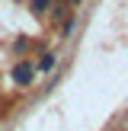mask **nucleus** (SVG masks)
<instances>
[{
    "label": "nucleus",
    "instance_id": "nucleus-1",
    "mask_svg": "<svg viewBox=\"0 0 128 131\" xmlns=\"http://www.w3.org/2000/svg\"><path fill=\"white\" fill-rule=\"evenodd\" d=\"M32 64H26V61H19L16 67H13V83H19V86H26V83H32Z\"/></svg>",
    "mask_w": 128,
    "mask_h": 131
},
{
    "label": "nucleus",
    "instance_id": "nucleus-2",
    "mask_svg": "<svg viewBox=\"0 0 128 131\" xmlns=\"http://www.w3.org/2000/svg\"><path fill=\"white\" fill-rule=\"evenodd\" d=\"M55 61H58V54H55V51L42 54V61H38V70H51V67H55Z\"/></svg>",
    "mask_w": 128,
    "mask_h": 131
},
{
    "label": "nucleus",
    "instance_id": "nucleus-3",
    "mask_svg": "<svg viewBox=\"0 0 128 131\" xmlns=\"http://www.w3.org/2000/svg\"><path fill=\"white\" fill-rule=\"evenodd\" d=\"M48 3H51V0H32V10L42 13V10H48Z\"/></svg>",
    "mask_w": 128,
    "mask_h": 131
},
{
    "label": "nucleus",
    "instance_id": "nucleus-4",
    "mask_svg": "<svg viewBox=\"0 0 128 131\" xmlns=\"http://www.w3.org/2000/svg\"><path fill=\"white\" fill-rule=\"evenodd\" d=\"M70 3H80V0H70Z\"/></svg>",
    "mask_w": 128,
    "mask_h": 131
}]
</instances>
